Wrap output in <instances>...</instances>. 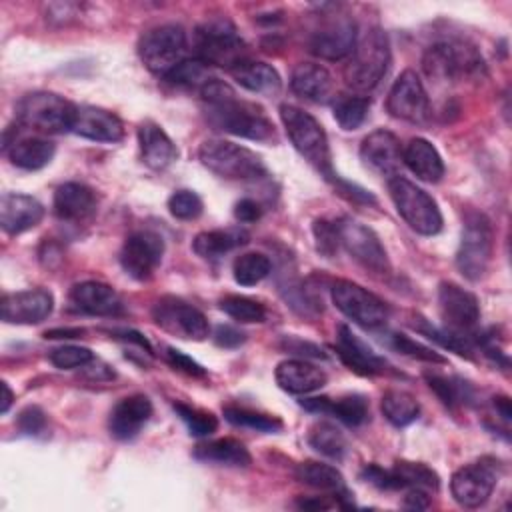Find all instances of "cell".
I'll return each instance as SVG.
<instances>
[{
    "label": "cell",
    "mask_w": 512,
    "mask_h": 512,
    "mask_svg": "<svg viewBox=\"0 0 512 512\" xmlns=\"http://www.w3.org/2000/svg\"><path fill=\"white\" fill-rule=\"evenodd\" d=\"M200 96L206 102V120L216 130L258 142L276 138L274 126L262 108L240 100L226 82L214 78L200 90Z\"/></svg>",
    "instance_id": "6da1fadb"
},
{
    "label": "cell",
    "mask_w": 512,
    "mask_h": 512,
    "mask_svg": "<svg viewBox=\"0 0 512 512\" xmlns=\"http://www.w3.org/2000/svg\"><path fill=\"white\" fill-rule=\"evenodd\" d=\"M390 64V42L384 30L368 28L356 40L344 66V82L356 92H368L380 84Z\"/></svg>",
    "instance_id": "7a4b0ae2"
},
{
    "label": "cell",
    "mask_w": 512,
    "mask_h": 512,
    "mask_svg": "<svg viewBox=\"0 0 512 512\" xmlns=\"http://www.w3.org/2000/svg\"><path fill=\"white\" fill-rule=\"evenodd\" d=\"M280 120L300 156H304L324 178H334L330 146L322 124L312 114L292 104L280 106Z\"/></svg>",
    "instance_id": "3957f363"
},
{
    "label": "cell",
    "mask_w": 512,
    "mask_h": 512,
    "mask_svg": "<svg viewBox=\"0 0 512 512\" xmlns=\"http://www.w3.org/2000/svg\"><path fill=\"white\" fill-rule=\"evenodd\" d=\"M198 158L204 168L226 180H254L266 174L264 162L256 152L224 138L202 142Z\"/></svg>",
    "instance_id": "277c9868"
},
{
    "label": "cell",
    "mask_w": 512,
    "mask_h": 512,
    "mask_svg": "<svg viewBox=\"0 0 512 512\" xmlns=\"http://www.w3.org/2000/svg\"><path fill=\"white\" fill-rule=\"evenodd\" d=\"M390 198L406 224L424 236H434L442 228V214L436 200L408 178L396 174L388 180Z\"/></svg>",
    "instance_id": "5b68a950"
},
{
    "label": "cell",
    "mask_w": 512,
    "mask_h": 512,
    "mask_svg": "<svg viewBox=\"0 0 512 512\" xmlns=\"http://www.w3.org/2000/svg\"><path fill=\"white\" fill-rule=\"evenodd\" d=\"M74 106L54 92H30L16 104V122L22 128L42 134H58L70 130Z\"/></svg>",
    "instance_id": "8992f818"
},
{
    "label": "cell",
    "mask_w": 512,
    "mask_h": 512,
    "mask_svg": "<svg viewBox=\"0 0 512 512\" xmlns=\"http://www.w3.org/2000/svg\"><path fill=\"white\" fill-rule=\"evenodd\" d=\"M494 248V232L490 220L482 212H468L456 252V266L460 274L472 282L480 280L490 266Z\"/></svg>",
    "instance_id": "52a82bcc"
},
{
    "label": "cell",
    "mask_w": 512,
    "mask_h": 512,
    "mask_svg": "<svg viewBox=\"0 0 512 512\" xmlns=\"http://www.w3.org/2000/svg\"><path fill=\"white\" fill-rule=\"evenodd\" d=\"M196 56L206 66L232 70L246 60V44L230 20H208L196 30Z\"/></svg>",
    "instance_id": "ba28073f"
},
{
    "label": "cell",
    "mask_w": 512,
    "mask_h": 512,
    "mask_svg": "<svg viewBox=\"0 0 512 512\" xmlns=\"http://www.w3.org/2000/svg\"><path fill=\"white\" fill-rule=\"evenodd\" d=\"M186 32L178 24H162L142 34L138 42V54L142 64L158 74H170L178 64L186 60Z\"/></svg>",
    "instance_id": "9c48e42d"
},
{
    "label": "cell",
    "mask_w": 512,
    "mask_h": 512,
    "mask_svg": "<svg viewBox=\"0 0 512 512\" xmlns=\"http://www.w3.org/2000/svg\"><path fill=\"white\" fill-rule=\"evenodd\" d=\"M438 310L444 322L442 330L452 336L472 340L474 328L480 320V304L470 290L454 282H442L438 286Z\"/></svg>",
    "instance_id": "30bf717a"
},
{
    "label": "cell",
    "mask_w": 512,
    "mask_h": 512,
    "mask_svg": "<svg viewBox=\"0 0 512 512\" xmlns=\"http://www.w3.org/2000/svg\"><path fill=\"white\" fill-rule=\"evenodd\" d=\"M330 296L344 316L364 328H380L388 318L386 304L376 294L350 280H336L330 288Z\"/></svg>",
    "instance_id": "8fae6325"
},
{
    "label": "cell",
    "mask_w": 512,
    "mask_h": 512,
    "mask_svg": "<svg viewBox=\"0 0 512 512\" xmlns=\"http://www.w3.org/2000/svg\"><path fill=\"white\" fill-rule=\"evenodd\" d=\"M422 68L430 80L436 82H458L482 68V60L472 48L462 44L440 42L428 48L422 58Z\"/></svg>",
    "instance_id": "7c38bea8"
},
{
    "label": "cell",
    "mask_w": 512,
    "mask_h": 512,
    "mask_svg": "<svg viewBox=\"0 0 512 512\" xmlns=\"http://www.w3.org/2000/svg\"><path fill=\"white\" fill-rule=\"evenodd\" d=\"M152 318L162 330L182 340L200 342L210 334L206 316L176 296H162L152 308Z\"/></svg>",
    "instance_id": "4fadbf2b"
},
{
    "label": "cell",
    "mask_w": 512,
    "mask_h": 512,
    "mask_svg": "<svg viewBox=\"0 0 512 512\" xmlns=\"http://www.w3.org/2000/svg\"><path fill=\"white\" fill-rule=\"evenodd\" d=\"M338 226V238L340 246L364 268H370L372 272H388L390 262L388 254L380 242V238L362 222L352 218H342L336 222Z\"/></svg>",
    "instance_id": "5bb4252c"
},
{
    "label": "cell",
    "mask_w": 512,
    "mask_h": 512,
    "mask_svg": "<svg viewBox=\"0 0 512 512\" xmlns=\"http://www.w3.org/2000/svg\"><path fill=\"white\" fill-rule=\"evenodd\" d=\"M164 254V240L150 230L130 234L120 250V264L134 280H148L160 266Z\"/></svg>",
    "instance_id": "9a60e30c"
},
{
    "label": "cell",
    "mask_w": 512,
    "mask_h": 512,
    "mask_svg": "<svg viewBox=\"0 0 512 512\" xmlns=\"http://www.w3.org/2000/svg\"><path fill=\"white\" fill-rule=\"evenodd\" d=\"M496 486V466L492 460H478L458 468L452 474L450 490L454 500L464 508L482 506Z\"/></svg>",
    "instance_id": "2e32d148"
},
{
    "label": "cell",
    "mask_w": 512,
    "mask_h": 512,
    "mask_svg": "<svg viewBox=\"0 0 512 512\" xmlns=\"http://www.w3.org/2000/svg\"><path fill=\"white\" fill-rule=\"evenodd\" d=\"M356 22L348 16H330L310 36L308 48L322 60L348 58L356 46Z\"/></svg>",
    "instance_id": "e0dca14e"
},
{
    "label": "cell",
    "mask_w": 512,
    "mask_h": 512,
    "mask_svg": "<svg viewBox=\"0 0 512 512\" xmlns=\"http://www.w3.org/2000/svg\"><path fill=\"white\" fill-rule=\"evenodd\" d=\"M386 110L390 112V116L398 120H408V122L426 120L430 102H428L424 84L414 70H404L394 80L386 98Z\"/></svg>",
    "instance_id": "ac0fdd59"
},
{
    "label": "cell",
    "mask_w": 512,
    "mask_h": 512,
    "mask_svg": "<svg viewBox=\"0 0 512 512\" xmlns=\"http://www.w3.org/2000/svg\"><path fill=\"white\" fill-rule=\"evenodd\" d=\"M366 482L382 488V490H400V488H438V474L420 462H396L392 468L384 470L376 464H370L362 470Z\"/></svg>",
    "instance_id": "d6986e66"
},
{
    "label": "cell",
    "mask_w": 512,
    "mask_h": 512,
    "mask_svg": "<svg viewBox=\"0 0 512 512\" xmlns=\"http://www.w3.org/2000/svg\"><path fill=\"white\" fill-rule=\"evenodd\" d=\"M54 296L44 288L4 294L0 302L2 320L8 324H38L50 316Z\"/></svg>",
    "instance_id": "ffe728a7"
},
{
    "label": "cell",
    "mask_w": 512,
    "mask_h": 512,
    "mask_svg": "<svg viewBox=\"0 0 512 512\" xmlns=\"http://www.w3.org/2000/svg\"><path fill=\"white\" fill-rule=\"evenodd\" d=\"M70 132L94 140V142H120L124 138L122 120L98 106H74V116L70 124Z\"/></svg>",
    "instance_id": "44dd1931"
},
{
    "label": "cell",
    "mask_w": 512,
    "mask_h": 512,
    "mask_svg": "<svg viewBox=\"0 0 512 512\" xmlns=\"http://www.w3.org/2000/svg\"><path fill=\"white\" fill-rule=\"evenodd\" d=\"M360 158L370 170L392 178L402 164L400 140L388 130H374L362 140Z\"/></svg>",
    "instance_id": "7402d4cb"
},
{
    "label": "cell",
    "mask_w": 512,
    "mask_h": 512,
    "mask_svg": "<svg viewBox=\"0 0 512 512\" xmlns=\"http://www.w3.org/2000/svg\"><path fill=\"white\" fill-rule=\"evenodd\" d=\"M336 352L340 356V360L354 370L356 374L362 376H374V374H382L386 372L388 364L382 356H378L364 340H360L348 326H340L338 328V336H336Z\"/></svg>",
    "instance_id": "603a6c76"
},
{
    "label": "cell",
    "mask_w": 512,
    "mask_h": 512,
    "mask_svg": "<svg viewBox=\"0 0 512 512\" xmlns=\"http://www.w3.org/2000/svg\"><path fill=\"white\" fill-rule=\"evenodd\" d=\"M44 218V206L28 196V194H16L6 192L0 198V224L2 230L10 236L22 234L34 226L40 224Z\"/></svg>",
    "instance_id": "cb8c5ba5"
},
{
    "label": "cell",
    "mask_w": 512,
    "mask_h": 512,
    "mask_svg": "<svg viewBox=\"0 0 512 512\" xmlns=\"http://www.w3.org/2000/svg\"><path fill=\"white\" fill-rule=\"evenodd\" d=\"M70 304L90 316H116L122 312V300L118 292L96 280L80 282L70 290Z\"/></svg>",
    "instance_id": "d4e9b609"
},
{
    "label": "cell",
    "mask_w": 512,
    "mask_h": 512,
    "mask_svg": "<svg viewBox=\"0 0 512 512\" xmlns=\"http://www.w3.org/2000/svg\"><path fill=\"white\" fill-rule=\"evenodd\" d=\"M152 416V402L144 394H132L122 398L110 412L108 428L118 440L134 438Z\"/></svg>",
    "instance_id": "484cf974"
},
{
    "label": "cell",
    "mask_w": 512,
    "mask_h": 512,
    "mask_svg": "<svg viewBox=\"0 0 512 512\" xmlns=\"http://www.w3.org/2000/svg\"><path fill=\"white\" fill-rule=\"evenodd\" d=\"M274 376L278 386L290 394H310L326 384L324 370L302 358L280 362Z\"/></svg>",
    "instance_id": "4316f807"
},
{
    "label": "cell",
    "mask_w": 512,
    "mask_h": 512,
    "mask_svg": "<svg viewBox=\"0 0 512 512\" xmlns=\"http://www.w3.org/2000/svg\"><path fill=\"white\" fill-rule=\"evenodd\" d=\"M96 194L80 182H66L54 192V214L66 222H80L94 214Z\"/></svg>",
    "instance_id": "83f0119b"
},
{
    "label": "cell",
    "mask_w": 512,
    "mask_h": 512,
    "mask_svg": "<svg viewBox=\"0 0 512 512\" xmlns=\"http://www.w3.org/2000/svg\"><path fill=\"white\" fill-rule=\"evenodd\" d=\"M138 144L142 160L152 170H164L178 158L172 138L156 122H144L138 128Z\"/></svg>",
    "instance_id": "f1b7e54d"
},
{
    "label": "cell",
    "mask_w": 512,
    "mask_h": 512,
    "mask_svg": "<svg viewBox=\"0 0 512 512\" xmlns=\"http://www.w3.org/2000/svg\"><path fill=\"white\" fill-rule=\"evenodd\" d=\"M290 88L304 100L326 102L334 90L332 74L314 62H300L290 76Z\"/></svg>",
    "instance_id": "f546056e"
},
{
    "label": "cell",
    "mask_w": 512,
    "mask_h": 512,
    "mask_svg": "<svg viewBox=\"0 0 512 512\" xmlns=\"http://www.w3.org/2000/svg\"><path fill=\"white\" fill-rule=\"evenodd\" d=\"M4 154L10 162L22 170H40L54 158L56 146L48 138L30 136V138H12L10 142L2 144Z\"/></svg>",
    "instance_id": "4dcf8cb0"
},
{
    "label": "cell",
    "mask_w": 512,
    "mask_h": 512,
    "mask_svg": "<svg viewBox=\"0 0 512 512\" xmlns=\"http://www.w3.org/2000/svg\"><path fill=\"white\" fill-rule=\"evenodd\" d=\"M402 164H406L416 178L430 184L438 182L444 176L442 156L426 138H412L402 148Z\"/></svg>",
    "instance_id": "1f68e13d"
},
{
    "label": "cell",
    "mask_w": 512,
    "mask_h": 512,
    "mask_svg": "<svg viewBox=\"0 0 512 512\" xmlns=\"http://www.w3.org/2000/svg\"><path fill=\"white\" fill-rule=\"evenodd\" d=\"M300 404L310 412L336 416L340 422L348 426H360L368 420V400L360 394H348L336 400H330L326 396L306 398Z\"/></svg>",
    "instance_id": "d6a6232c"
},
{
    "label": "cell",
    "mask_w": 512,
    "mask_h": 512,
    "mask_svg": "<svg viewBox=\"0 0 512 512\" xmlns=\"http://www.w3.org/2000/svg\"><path fill=\"white\" fill-rule=\"evenodd\" d=\"M230 74L240 86H244L246 90L256 92V94L274 96L282 86L280 74L266 62H256V60L246 58V60L238 62L230 70Z\"/></svg>",
    "instance_id": "836d02e7"
},
{
    "label": "cell",
    "mask_w": 512,
    "mask_h": 512,
    "mask_svg": "<svg viewBox=\"0 0 512 512\" xmlns=\"http://www.w3.org/2000/svg\"><path fill=\"white\" fill-rule=\"evenodd\" d=\"M246 242H248V234L240 228L206 230L196 234V238L192 240V250L204 260H214Z\"/></svg>",
    "instance_id": "e575fe53"
},
{
    "label": "cell",
    "mask_w": 512,
    "mask_h": 512,
    "mask_svg": "<svg viewBox=\"0 0 512 512\" xmlns=\"http://www.w3.org/2000/svg\"><path fill=\"white\" fill-rule=\"evenodd\" d=\"M194 458L224 466H248L252 460L248 448L236 438H218L198 444L194 448Z\"/></svg>",
    "instance_id": "d590c367"
},
{
    "label": "cell",
    "mask_w": 512,
    "mask_h": 512,
    "mask_svg": "<svg viewBox=\"0 0 512 512\" xmlns=\"http://www.w3.org/2000/svg\"><path fill=\"white\" fill-rule=\"evenodd\" d=\"M294 476L298 482H302L310 488H316L322 492H332L334 496H346L344 478H342L340 470H336L330 464L308 460V462L298 464Z\"/></svg>",
    "instance_id": "8d00e7d4"
},
{
    "label": "cell",
    "mask_w": 512,
    "mask_h": 512,
    "mask_svg": "<svg viewBox=\"0 0 512 512\" xmlns=\"http://www.w3.org/2000/svg\"><path fill=\"white\" fill-rule=\"evenodd\" d=\"M380 408H382V414L386 416V420L394 426H408L410 422H414L420 414V404L418 400L406 392V390H388L384 396H382V402H380Z\"/></svg>",
    "instance_id": "74e56055"
},
{
    "label": "cell",
    "mask_w": 512,
    "mask_h": 512,
    "mask_svg": "<svg viewBox=\"0 0 512 512\" xmlns=\"http://www.w3.org/2000/svg\"><path fill=\"white\" fill-rule=\"evenodd\" d=\"M308 442L310 446L328 456V458H334V460H340L346 450H348V444H346V438L344 434L330 422H318L310 428V434H308Z\"/></svg>",
    "instance_id": "f35d334b"
},
{
    "label": "cell",
    "mask_w": 512,
    "mask_h": 512,
    "mask_svg": "<svg viewBox=\"0 0 512 512\" xmlns=\"http://www.w3.org/2000/svg\"><path fill=\"white\" fill-rule=\"evenodd\" d=\"M272 270L270 258L260 252H246L234 260L232 274L240 286H254L262 282Z\"/></svg>",
    "instance_id": "ab89813d"
},
{
    "label": "cell",
    "mask_w": 512,
    "mask_h": 512,
    "mask_svg": "<svg viewBox=\"0 0 512 512\" xmlns=\"http://www.w3.org/2000/svg\"><path fill=\"white\" fill-rule=\"evenodd\" d=\"M224 418L234 424V426H242V428H250V430H258V432H278L282 430V420L264 412H256L244 406H226L224 408Z\"/></svg>",
    "instance_id": "60d3db41"
},
{
    "label": "cell",
    "mask_w": 512,
    "mask_h": 512,
    "mask_svg": "<svg viewBox=\"0 0 512 512\" xmlns=\"http://www.w3.org/2000/svg\"><path fill=\"white\" fill-rule=\"evenodd\" d=\"M370 110V100L364 96H340L334 102V118L342 130H356L362 126Z\"/></svg>",
    "instance_id": "b9f144b4"
},
{
    "label": "cell",
    "mask_w": 512,
    "mask_h": 512,
    "mask_svg": "<svg viewBox=\"0 0 512 512\" xmlns=\"http://www.w3.org/2000/svg\"><path fill=\"white\" fill-rule=\"evenodd\" d=\"M220 310H224L230 318L244 322V324L264 322V318H266V310L258 300L240 296V294H228V296L220 298Z\"/></svg>",
    "instance_id": "7bdbcfd3"
},
{
    "label": "cell",
    "mask_w": 512,
    "mask_h": 512,
    "mask_svg": "<svg viewBox=\"0 0 512 512\" xmlns=\"http://www.w3.org/2000/svg\"><path fill=\"white\" fill-rule=\"evenodd\" d=\"M170 84H176V86H186V88H198L202 90L208 82L214 80V76L210 74V68L200 62L198 58L196 60H184L182 64H178L170 74L164 76Z\"/></svg>",
    "instance_id": "ee69618b"
},
{
    "label": "cell",
    "mask_w": 512,
    "mask_h": 512,
    "mask_svg": "<svg viewBox=\"0 0 512 512\" xmlns=\"http://www.w3.org/2000/svg\"><path fill=\"white\" fill-rule=\"evenodd\" d=\"M174 410L180 416V420L186 424L192 436H210L218 428V420L212 412H206L182 402H174Z\"/></svg>",
    "instance_id": "f6af8a7d"
},
{
    "label": "cell",
    "mask_w": 512,
    "mask_h": 512,
    "mask_svg": "<svg viewBox=\"0 0 512 512\" xmlns=\"http://www.w3.org/2000/svg\"><path fill=\"white\" fill-rule=\"evenodd\" d=\"M168 210L178 220H194L202 214L204 204L194 190H176L168 198Z\"/></svg>",
    "instance_id": "bcb514c9"
},
{
    "label": "cell",
    "mask_w": 512,
    "mask_h": 512,
    "mask_svg": "<svg viewBox=\"0 0 512 512\" xmlns=\"http://www.w3.org/2000/svg\"><path fill=\"white\" fill-rule=\"evenodd\" d=\"M388 342H390V346L394 350H398L404 356L418 358V360H424V362H430V364H446L444 356H440L432 348H428V346H424V344H420V342H416V340H412V338H408L404 334L394 332V334H390Z\"/></svg>",
    "instance_id": "7dc6e473"
},
{
    "label": "cell",
    "mask_w": 512,
    "mask_h": 512,
    "mask_svg": "<svg viewBox=\"0 0 512 512\" xmlns=\"http://www.w3.org/2000/svg\"><path fill=\"white\" fill-rule=\"evenodd\" d=\"M94 360V354L84 346H60L50 352V362L60 370L82 368Z\"/></svg>",
    "instance_id": "c3c4849f"
},
{
    "label": "cell",
    "mask_w": 512,
    "mask_h": 512,
    "mask_svg": "<svg viewBox=\"0 0 512 512\" xmlns=\"http://www.w3.org/2000/svg\"><path fill=\"white\" fill-rule=\"evenodd\" d=\"M426 380H428V386L450 408L460 404V402H464L468 398L466 396V386H462L460 382H456L452 378H446V376H440V374H426Z\"/></svg>",
    "instance_id": "681fc988"
},
{
    "label": "cell",
    "mask_w": 512,
    "mask_h": 512,
    "mask_svg": "<svg viewBox=\"0 0 512 512\" xmlns=\"http://www.w3.org/2000/svg\"><path fill=\"white\" fill-rule=\"evenodd\" d=\"M314 240H316V250L324 254L326 258H332L338 248H340V238H338V226L336 222L330 220H316L312 226Z\"/></svg>",
    "instance_id": "f907efd6"
},
{
    "label": "cell",
    "mask_w": 512,
    "mask_h": 512,
    "mask_svg": "<svg viewBox=\"0 0 512 512\" xmlns=\"http://www.w3.org/2000/svg\"><path fill=\"white\" fill-rule=\"evenodd\" d=\"M16 424L22 434L36 436V434L44 432V428H46V414L38 406H28L18 414Z\"/></svg>",
    "instance_id": "816d5d0a"
},
{
    "label": "cell",
    "mask_w": 512,
    "mask_h": 512,
    "mask_svg": "<svg viewBox=\"0 0 512 512\" xmlns=\"http://www.w3.org/2000/svg\"><path fill=\"white\" fill-rule=\"evenodd\" d=\"M164 356H166L168 364H170L174 370H180V372H184V374H188V376H196V378L206 376V370H204L196 360H192L190 356H186L184 352H180V350H176V348H166Z\"/></svg>",
    "instance_id": "f5cc1de1"
},
{
    "label": "cell",
    "mask_w": 512,
    "mask_h": 512,
    "mask_svg": "<svg viewBox=\"0 0 512 512\" xmlns=\"http://www.w3.org/2000/svg\"><path fill=\"white\" fill-rule=\"evenodd\" d=\"M246 340V334L230 324H220L216 330H214V342L222 348H236L240 346L242 342Z\"/></svg>",
    "instance_id": "db71d44e"
},
{
    "label": "cell",
    "mask_w": 512,
    "mask_h": 512,
    "mask_svg": "<svg viewBox=\"0 0 512 512\" xmlns=\"http://www.w3.org/2000/svg\"><path fill=\"white\" fill-rule=\"evenodd\" d=\"M262 216V208L252 198H242L234 206V218L238 222H256Z\"/></svg>",
    "instance_id": "11a10c76"
},
{
    "label": "cell",
    "mask_w": 512,
    "mask_h": 512,
    "mask_svg": "<svg viewBox=\"0 0 512 512\" xmlns=\"http://www.w3.org/2000/svg\"><path fill=\"white\" fill-rule=\"evenodd\" d=\"M282 348H286L288 352H292V354H300V356H310V358H324V352L318 348V346H314V344H310V342H302L300 338H284L282 340Z\"/></svg>",
    "instance_id": "9f6ffc18"
},
{
    "label": "cell",
    "mask_w": 512,
    "mask_h": 512,
    "mask_svg": "<svg viewBox=\"0 0 512 512\" xmlns=\"http://www.w3.org/2000/svg\"><path fill=\"white\" fill-rule=\"evenodd\" d=\"M404 506L410 510H426L430 506V496L424 488H408L404 496Z\"/></svg>",
    "instance_id": "6f0895ef"
},
{
    "label": "cell",
    "mask_w": 512,
    "mask_h": 512,
    "mask_svg": "<svg viewBox=\"0 0 512 512\" xmlns=\"http://www.w3.org/2000/svg\"><path fill=\"white\" fill-rule=\"evenodd\" d=\"M492 404H494V410L500 414V418L508 424L510 418H512V406H510L508 396H496Z\"/></svg>",
    "instance_id": "680465c9"
},
{
    "label": "cell",
    "mask_w": 512,
    "mask_h": 512,
    "mask_svg": "<svg viewBox=\"0 0 512 512\" xmlns=\"http://www.w3.org/2000/svg\"><path fill=\"white\" fill-rule=\"evenodd\" d=\"M84 330L80 328H58V330H50L44 334V338H76L80 336Z\"/></svg>",
    "instance_id": "91938a15"
},
{
    "label": "cell",
    "mask_w": 512,
    "mask_h": 512,
    "mask_svg": "<svg viewBox=\"0 0 512 512\" xmlns=\"http://www.w3.org/2000/svg\"><path fill=\"white\" fill-rule=\"evenodd\" d=\"M298 506L300 508H316V510H326V508H330L332 504L330 502H326L324 498H314V500H308V498H302L300 502H298Z\"/></svg>",
    "instance_id": "94428289"
},
{
    "label": "cell",
    "mask_w": 512,
    "mask_h": 512,
    "mask_svg": "<svg viewBox=\"0 0 512 512\" xmlns=\"http://www.w3.org/2000/svg\"><path fill=\"white\" fill-rule=\"evenodd\" d=\"M0 388H2V404H0V412H2V414H6V412H8V408H10V404H12V400H14V394H12V390L8 388V384H6V382H0Z\"/></svg>",
    "instance_id": "6125c7cd"
}]
</instances>
